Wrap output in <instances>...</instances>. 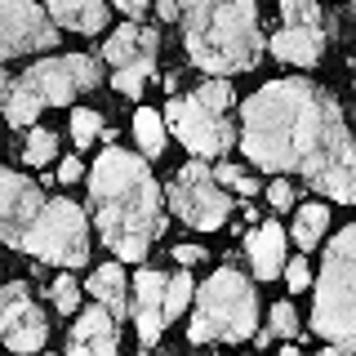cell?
<instances>
[{"label":"cell","instance_id":"obj_1","mask_svg":"<svg viewBox=\"0 0 356 356\" xmlns=\"http://www.w3.org/2000/svg\"><path fill=\"white\" fill-rule=\"evenodd\" d=\"M241 152L259 170L303 174L316 192L356 205V138L339 103L312 81H272L245 103Z\"/></svg>","mask_w":356,"mask_h":356},{"label":"cell","instance_id":"obj_12","mask_svg":"<svg viewBox=\"0 0 356 356\" xmlns=\"http://www.w3.org/2000/svg\"><path fill=\"white\" fill-rule=\"evenodd\" d=\"M58 44V27L36 0H0V63Z\"/></svg>","mask_w":356,"mask_h":356},{"label":"cell","instance_id":"obj_34","mask_svg":"<svg viewBox=\"0 0 356 356\" xmlns=\"http://www.w3.org/2000/svg\"><path fill=\"white\" fill-rule=\"evenodd\" d=\"M5 89H9V76H5V72H0V94H5Z\"/></svg>","mask_w":356,"mask_h":356},{"label":"cell","instance_id":"obj_8","mask_svg":"<svg viewBox=\"0 0 356 356\" xmlns=\"http://www.w3.org/2000/svg\"><path fill=\"white\" fill-rule=\"evenodd\" d=\"M22 250L54 267H81L89 259V222L81 205H72L67 196L44 200L40 214L31 218L27 236H22Z\"/></svg>","mask_w":356,"mask_h":356},{"label":"cell","instance_id":"obj_20","mask_svg":"<svg viewBox=\"0 0 356 356\" xmlns=\"http://www.w3.org/2000/svg\"><path fill=\"white\" fill-rule=\"evenodd\" d=\"M325 222H330V214L321 205H303V209H298V218H294V241L303 245V250H316Z\"/></svg>","mask_w":356,"mask_h":356},{"label":"cell","instance_id":"obj_3","mask_svg":"<svg viewBox=\"0 0 356 356\" xmlns=\"http://www.w3.org/2000/svg\"><path fill=\"white\" fill-rule=\"evenodd\" d=\"M187 31V54L200 72L232 76L250 72L263 54L254 0H178Z\"/></svg>","mask_w":356,"mask_h":356},{"label":"cell","instance_id":"obj_17","mask_svg":"<svg viewBox=\"0 0 356 356\" xmlns=\"http://www.w3.org/2000/svg\"><path fill=\"white\" fill-rule=\"evenodd\" d=\"M250 263H254V276H259V281H272V276L285 267V227L281 222L267 218L250 236Z\"/></svg>","mask_w":356,"mask_h":356},{"label":"cell","instance_id":"obj_24","mask_svg":"<svg viewBox=\"0 0 356 356\" xmlns=\"http://www.w3.org/2000/svg\"><path fill=\"white\" fill-rule=\"evenodd\" d=\"M98 134H103V120H98V111L76 107V111H72V138H76V147H89Z\"/></svg>","mask_w":356,"mask_h":356},{"label":"cell","instance_id":"obj_33","mask_svg":"<svg viewBox=\"0 0 356 356\" xmlns=\"http://www.w3.org/2000/svg\"><path fill=\"white\" fill-rule=\"evenodd\" d=\"M156 14H161L165 22H174L178 18V0H156Z\"/></svg>","mask_w":356,"mask_h":356},{"label":"cell","instance_id":"obj_18","mask_svg":"<svg viewBox=\"0 0 356 356\" xmlns=\"http://www.w3.org/2000/svg\"><path fill=\"white\" fill-rule=\"evenodd\" d=\"M49 18L72 31H98L107 22L103 0H49Z\"/></svg>","mask_w":356,"mask_h":356},{"label":"cell","instance_id":"obj_2","mask_svg":"<svg viewBox=\"0 0 356 356\" xmlns=\"http://www.w3.org/2000/svg\"><path fill=\"white\" fill-rule=\"evenodd\" d=\"M89 200H94L98 232L125 263H143L147 245L165 232V209L156 178L143 156L107 147L89 170Z\"/></svg>","mask_w":356,"mask_h":356},{"label":"cell","instance_id":"obj_22","mask_svg":"<svg viewBox=\"0 0 356 356\" xmlns=\"http://www.w3.org/2000/svg\"><path fill=\"white\" fill-rule=\"evenodd\" d=\"M192 276H187V272H178V276H170V281H165V321H170V316H178V312H183L187 303H192Z\"/></svg>","mask_w":356,"mask_h":356},{"label":"cell","instance_id":"obj_30","mask_svg":"<svg viewBox=\"0 0 356 356\" xmlns=\"http://www.w3.org/2000/svg\"><path fill=\"white\" fill-rule=\"evenodd\" d=\"M81 174H85V170H81V161H76V156H67V161L58 165V183H76Z\"/></svg>","mask_w":356,"mask_h":356},{"label":"cell","instance_id":"obj_29","mask_svg":"<svg viewBox=\"0 0 356 356\" xmlns=\"http://www.w3.org/2000/svg\"><path fill=\"white\" fill-rule=\"evenodd\" d=\"M267 196H272L276 209H289V205H294V187H289V183H272V187H267Z\"/></svg>","mask_w":356,"mask_h":356},{"label":"cell","instance_id":"obj_7","mask_svg":"<svg viewBox=\"0 0 356 356\" xmlns=\"http://www.w3.org/2000/svg\"><path fill=\"white\" fill-rule=\"evenodd\" d=\"M227 107H232V85L222 81V76H214V81H205L196 94L174 98V103L165 107V116H170L174 134L196 156H222L232 147V125H227V116H222Z\"/></svg>","mask_w":356,"mask_h":356},{"label":"cell","instance_id":"obj_16","mask_svg":"<svg viewBox=\"0 0 356 356\" xmlns=\"http://www.w3.org/2000/svg\"><path fill=\"white\" fill-rule=\"evenodd\" d=\"M116 316L98 303V307H89L81 321L72 325V339H67V348L72 352H98V356H107V352H116Z\"/></svg>","mask_w":356,"mask_h":356},{"label":"cell","instance_id":"obj_6","mask_svg":"<svg viewBox=\"0 0 356 356\" xmlns=\"http://www.w3.org/2000/svg\"><path fill=\"white\" fill-rule=\"evenodd\" d=\"M259 330V298L236 267H218L196 289V316H192V343H241Z\"/></svg>","mask_w":356,"mask_h":356},{"label":"cell","instance_id":"obj_25","mask_svg":"<svg viewBox=\"0 0 356 356\" xmlns=\"http://www.w3.org/2000/svg\"><path fill=\"white\" fill-rule=\"evenodd\" d=\"M214 178H218V183H227L232 192H241V196H254V192H259V183H254V178H245L236 165H214Z\"/></svg>","mask_w":356,"mask_h":356},{"label":"cell","instance_id":"obj_5","mask_svg":"<svg viewBox=\"0 0 356 356\" xmlns=\"http://www.w3.org/2000/svg\"><path fill=\"white\" fill-rule=\"evenodd\" d=\"M98 85V63L85 54H67V58L36 63L31 72H22L18 81L5 89V120L9 125H31L40 116V107H67L72 94Z\"/></svg>","mask_w":356,"mask_h":356},{"label":"cell","instance_id":"obj_23","mask_svg":"<svg viewBox=\"0 0 356 356\" xmlns=\"http://www.w3.org/2000/svg\"><path fill=\"white\" fill-rule=\"evenodd\" d=\"M54 152H58V138H54L49 129H36L27 143H22V161H27V165H49Z\"/></svg>","mask_w":356,"mask_h":356},{"label":"cell","instance_id":"obj_15","mask_svg":"<svg viewBox=\"0 0 356 356\" xmlns=\"http://www.w3.org/2000/svg\"><path fill=\"white\" fill-rule=\"evenodd\" d=\"M165 281H170V276L156 272V267H143L138 281H134V321H138L143 348H152L165 330V307H161L165 303Z\"/></svg>","mask_w":356,"mask_h":356},{"label":"cell","instance_id":"obj_13","mask_svg":"<svg viewBox=\"0 0 356 356\" xmlns=\"http://www.w3.org/2000/svg\"><path fill=\"white\" fill-rule=\"evenodd\" d=\"M0 330H5V343L14 352H36L44 343V316L40 307L31 303L27 285L14 281V285H0Z\"/></svg>","mask_w":356,"mask_h":356},{"label":"cell","instance_id":"obj_32","mask_svg":"<svg viewBox=\"0 0 356 356\" xmlns=\"http://www.w3.org/2000/svg\"><path fill=\"white\" fill-rule=\"evenodd\" d=\"M111 5H116V9H125L129 18H143V9H147L152 0H111Z\"/></svg>","mask_w":356,"mask_h":356},{"label":"cell","instance_id":"obj_21","mask_svg":"<svg viewBox=\"0 0 356 356\" xmlns=\"http://www.w3.org/2000/svg\"><path fill=\"white\" fill-rule=\"evenodd\" d=\"M134 134H138V147L147 152V156H161L165 152V125H161V116H156L152 107H143L138 116H134Z\"/></svg>","mask_w":356,"mask_h":356},{"label":"cell","instance_id":"obj_26","mask_svg":"<svg viewBox=\"0 0 356 356\" xmlns=\"http://www.w3.org/2000/svg\"><path fill=\"white\" fill-rule=\"evenodd\" d=\"M54 303H58V312L72 316V307L81 303V285H76L72 276H58V281H54Z\"/></svg>","mask_w":356,"mask_h":356},{"label":"cell","instance_id":"obj_9","mask_svg":"<svg viewBox=\"0 0 356 356\" xmlns=\"http://www.w3.org/2000/svg\"><path fill=\"white\" fill-rule=\"evenodd\" d=\"M170 205L178 209V218L192 222L196 232H214L232 218V196L218 187L214 170H205L200 161L183 165L170 183Z\"/></svg>","mask_w":356,"mask_h":356},{"label":"cell","instance_id":"obj_10","mask_svg":"<svg viewBox=\"0 0 356 356\" xmlns=\"http://www.w3.org/2000/svg\"><path fill=\"white\" fill-rule=\"evenodd\" d=\"M156 49H161V36H156L152 27H138V22H125V27L111 31V40H103V54L107 63L116 67V89L129 98L143 94V85H147L152 76V63H156Z\"/></svg>","mask_w":356,"mask_h":356},{"label":"cell","instance_id":"obj_4","mask_svg":"<svg viewBox=\"0 0 356 356\" xmlns=\"http://www.w3.org/2000/svg\"><path fill=\"white\" fill-rule=\"evenodd\" d=\"M312 330L321 339H330V352L356 348V222L334 236L325 254L316 307H312Z\"/></svg>","mask_w":356,"mask_h":356},{"label":"cell","instance_id":"obj_27","mask_svg":"<svg viewBox=\"0 0 356 356\" xmlns=\"http://www.w3.org/2000/svg\"><path fill=\"white\" fill-rule=\"evenodd\" d=\"M267 330H272V334H281V339H289V334L298 330L294 307H289V303H276V307H272V325H267Z\"/></svg>","mask_w":356,"mask_h":356},{"label":"cell","instance_id":"obj_11","mask_svg":"<svg viewBox=\"0 0 356 356\" xmlns=\"http://www.w3.org/2000/svg\"><path fill=\"white\" fill-rule=\"evenodd\" d=\"M281 18L285 27L272 36V54L281 63L312 67L325 54V27H321V5L312 0H281Z\"/></svg>","mask_w":356,"mask_h":356},{"label":"cell","instance_id":"obj_28","mask_svg":"<svg viewBox=\"0 0 356 356\" xmlns=\"http://www.w3.org/2000/svg\"><path fill=\"white\" fill-rule=\"evenodd\" d=\"M285 281H289V289H307V281H312V267H307V259H289V267H285Z\"/></svg>","mask_w":356,"mask_h":356},{"label":"cell","instance_id":"obj_31","mask_svg":"<svg viewBox=\"0 0 356 356\" xmlns=\"http://www.w3.org/2000/svg\"><path fill=\"white\" fill-rule=\"evenodd\" d=\"M174 259L183 263V267H192V263L205 259V250H196V245H178V250H174Z\"/></svg>","mask_w":356,"mask_h":356},{"label":"cell","instance_id":"obj_19","mask_svg":"<svg viewBox=\"0 0 356 356\" xmlns=\"http://www.w3.org/2000/svg\"><path fill=\"white\" fill-rule=\"evenodd\" d=\"M89 294H94L111 316H120V312H125V272H120V263L98 267V272L89 276Z\"/></svg>","mask_w":356,"mask_h":356},{"label":"cell","instance_id":"obj_14","mask_svg":"<svg viewBox=\"0 0 356 356\" xmlns=\"http://www.w3.org/2000/svg\"><path fill=\"white\" fill-rule=\"evenodd\" d=\"M40 205H44V196L36 183H27L14 170H0V241L22 250V236H27L31 218L40 214Z\"/></svg>","mask_w":356,"mask_h":356}]
</instances>
